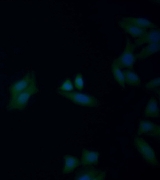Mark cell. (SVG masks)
Instances as JSON below:
<instances>
[{"instance_id": "obj_1", "label": "cell", "mask_w": 160, "mask_h": 180, "mask_svg": "<svg viewBox=\"0 0 160 180\" xmlns=\"http://www.w3.org/2000/svg\"><path fill=\"white\" fill-rule=\"evenodd\" d=\"M38 91L35 78L25 90L16 96L10 98L8 105V109L10 110L24 109L27 106L30 98L38 92Z\"/></svg>"}, {"instance_id": "obj_2", "label": "cell", "mask_w": 160, "mask_h": 180, "mask_svg": "<svg viewBox=\"0 0 160 180\" xmlns=\"http://www.w3.org/2000/svg\"><path fill=\"white\" fill-rule=\"evenodd\" d=\"M58 93L74 104L81 106L96 108L100 105L99 101L92 95L77 91L66 92L58 90Z\"/></svg>"}, {"instance_id": "obj_3", "label": "cell", "mask_w": 160, "mask_h": 180, "mask_svg": "<svg viewBox=\"0 0 160 180\" xmlns=\"http://www.w3.org/2000/svg\"><path fill=\"white\" fill-rule=\"evenodd\" d=\"M136 47L129 38H127L126 46L121 55L115 59L112 64L121 68L132 70L136 58L133 52Z\"/></svg>"}, {"instance_id": "obj_4", "label": "cell", "mask_w": 160, "mask_h": 180, "mask_svg": "<svg viewBox=\"0 0 160 180\" xmlns=\"http://www.w3.org/2000/svg\"><path fill=\"white\" fill-rule=\"evenodd\" d=\"M134 142L137 151L148 164L153 166H159L154 151L145 140L137 136L135 137Z\"/></svg>"}, {"instance_id": "obj_5", "label": "cell", "mask_w": 160, "mask_h": 180, "mask_svg": "<svg viewBox=\"0 0 160 180\" xmlns=\"http://www.w3.org/2000/svg\"><path fill=\"white\" fill-rule=\"evenodd\" d=\"M106 174L105 171L92 166H83L76 172L75 178L78 180H102L105 179Z\"/></svg>"}, {"instance_id": "obj_6", "label": "cell", "mask_w": 160, "mask_h": 180, "mask_svg": "<svg viewBox=\"0 0 160 180\" xmlns=\"http://www.w3.org/2000/svg\"><path fill=\"white\" fill-rule=\"evenodd\" d=\"M160 133L159 125L148 120L142 119L139 121L137 132L138 136L143 135L159 138Z\"/></svg>"}, {"instance_id": "obj_7", "label": "cell", "mask_w": 160, "mask_h": 180, "mask_svg": "<svg viewBox=\"0 0 160 180\" xmlns=\"http://www.w3.org/2000/svg\"><path fill=\"white\" fill-rule=\"evenodd\" d=\"M35 78L34 72H30L26 74L22 78L14 82L10 88V98L16 96L25 90Z\"/></svg>"}, {"instance_id": "obj_8", "label": "cell", "mask_w": 160, "mask_h": 180, "mask_svg": "<svg viewBox=\"0 0 160 180\" xmlns=\"http://www.w3.org/2000/svg\"><path fill=\"white\" fill-rule=\"evenodd\" d=\"M160 42L159 28L150 29L139 38L136 39L134 44L136 48L145 43Z\"/></svg>"}, {"instance_id": "obj_9", "label": "cell", "mask_w": 160, "mask_h": 180, "mask_svg": "<svg viewBox=\"0 0 160 180\" xmlns=\"http://www.w3.org/2000/svg\"><path fill=\"white\" fill-rule=\"evenodd\" d=\"M121 20L140 28L146 29L158 28L156 25L144 18L125 17H122Z\"/></svg>"}, {"instance_id": "obj_10", "label": "cell", "mask_w": 160, "mask_h": 180, "mask_svg": "<svg viewBox=\"0 0 160 180\" xmlns=\"http://www.w3.org/2000/svg\"><path fill=\"white\" fill-rule=\"evenodd\" d=\"M160 49V42L148 44L138 53L135 54L136 58L138 59H144L157 53Z\"/></svg>"}, {"instance_id": "obj_11", "label": "cell", "mask_w": 160, "mask_h": 180, "mask_svg": "<svg viewBox=\"0 0 160 180\" xmlns=\"http://www.w3.org/2000/svg\"><path fill=\"white\" fill-rule=\"evenodd\" d=\"M99 153L96 151L85 149L82 153L80 164L83 166H92L98 162Z\"/></svg>"}, {"instance_id": "obj_12", "label": "cell", "mask_w": 160, "mask_h": 180, "mask_svg": "<svg viewBox=\"0 0 160 180\" xmlns=\"http://www.w3.org/2000/svg\"><path fill=\"white\" fill-rule=\"evenodd\" d=\"M64 165L62 170L63 174H67L73 171L80 164V162L76 157L69 154L63 157Z\"/></svg>"}, {"instance_id": "obj_13", "label": "cell", "mask_w": 160, "mask_h": 180, "mask_svg": "<svg viewBox=\"0 0 160 180\" xmlns=\"http://www.w3.org/2000/svg\"><path fill=\"white\" fill-rule=\"evenodd\" d=\"M118 24L119 27L125 32L134 38H139L148 30V29L135 27L121 20L118 21Z\"/></svg>"}, {"instance_id": "obj_14", "label": "cell", "mask_w": 160, "mask_h": 180, "mask_svg": "<svg viewBox=\"0 0 160 180\" xmlns=\"http://www.w3.org/2000/svg\"><path fill=\"white\" fill-rule=\"evenodd\" d=\"M159 109L156 98L152 97L149 100L144 111L145 116L150 118H157L159 117Z\"/></svg>"}, {"instance_id": "obj_15", "label": "cell", "mask_w": 160, "mask_h": 180, "mask_svg": "<svg viewBox=\"0 0 160 180\" xmlns=\"http://www.w3.org/2000/svg\"><path fill=\"white\" fill-rule=\"evenodd\" d=\"M122 72L124 76L125 83L130 86L138 87L141 85L139 77L132 70L125 69Z\"/></svg>"}, {"instance_id": "obj_16", "label": "cell", "mask_w": 160, "mask_h": 180, "mask_svg": "<svg viewBox=\"0 0 160 180\" xmlns=\"http://www.w3.org/2000/svg\"><path fill=\"white\" fill-rule=\"evenodd\" d=\"M111 71L114 78L117 82L122 88L125 87L124 78L121 69L112 64Z\"/></svg>"}, {"instance_id": "obj_17", "label": "cell", "mask_w": 160, "mask_h": 180, "mask_svg": "<svg viewBox=\"0 0 160 180\" xmlns=\"http://www.w3.org/2000/svg\"><path fill=\"white\" fill-rule=\"evenodd\" d=\"M73 86L71 80L67 79L58 88V90L69 92L72 91Z\"/></svg>"}, {"instance_id": "obj_18", "label": "cell", "mask_w": 160, "mask_h": 180, "mask_svg": "<svg viewBox=\"0 0 160 180\" xmlns=\"http://www.w3.org/2000/svg\"><path fill=\"white\" fill-rule=\"evenodd\" d=\"M160 78L159 77L153 79L148 82L145 85V88L148 90H155L160 86Z\"/></svg>"}, {"instance_id": "obj_19", "label": "cell", "mask_w": 160, "mask_h": 180, "mask_svg": "<svg viewBox=\"0 0 160 180\" xmlns=\"http://www.w3.org/2000/svg\"><path fill=\"white\" fill-rule=\"evenodd\" d=\"M74 85L76 88L79 90H82L84 88V81L82 74H77L74 80Z\"/></svg>"}]
</instances>
